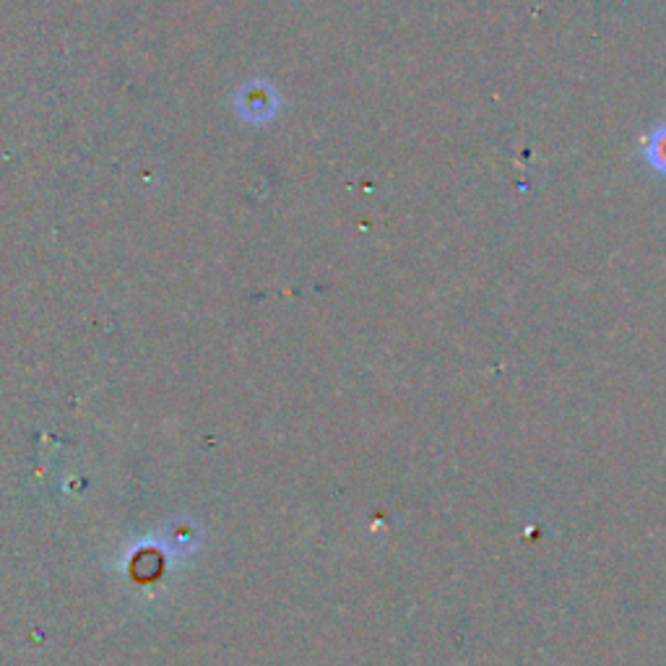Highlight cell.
I'll use <instances>...</instances> for the list:
<instances>
[{
    "label": "cell",
    "instance_id": "6da1fadb",
    "mask_svg": "<svg viewBox=\"0 0 666 666\" xmlns=\"http://www.w3.org/2000/svg\"><path fill=\"white\" fill-rule=\"evenodd\" d=\"M240 110H242L245 118L253 120V122L269 120L271 115L276 112L274 92H271L269 86H263V84H248L242 90Z\"/></svg>",
    "mask_w": 666,
    "mask_h": 666
},
{
    "label": "cell",
    "instance_id": "7a4b0ae2",
    "mask_svg": "<svg viewBox=\"0 0 666 666\" xmlns=\"http://www.w3.org/2000/svg\"><path fill=\"white\" fill-rule=\"evenodd\" d=\"M645 159L651 167L666 175V126L656 128L651 139L645 141Z\"/></svg>",
    "mask_w": 666,
    "mask_h": 666
}]
</instances>
